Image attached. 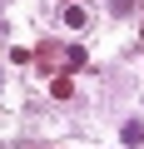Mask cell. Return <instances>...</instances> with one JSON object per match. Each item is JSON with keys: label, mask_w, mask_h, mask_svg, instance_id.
<instances>
[{"label": "cell", "mask_w": 144, "mask_h": 149, "mask_svg": "<svg viewBox=\"0 0 144 149\" xmlns=\"http://www.w3.org/2000/svg\"><path fill=\"white\" fill-rule=\"evenodd\" d=\"M85 20H90L85 5H70V10H65V25H70V30H85Z\"/></svg>", "instance_id": "6da1fadb"}, {"label": "cell", "mask_w": 144, "mask_h": 149, "mask_svg": "<svg viewBox=\"0 0 144 149\" xmlns=\"http://www.w3.org/2000/svg\"><path fill=\"white\" fill-rule=\"evenodd\" d=\"M119 139H124V144H139V139H144V129H139V124H134V119H129V124H124V129H119Z\"/></svg>", "instance_id": "7a4b0ae2"}]
</instances>
